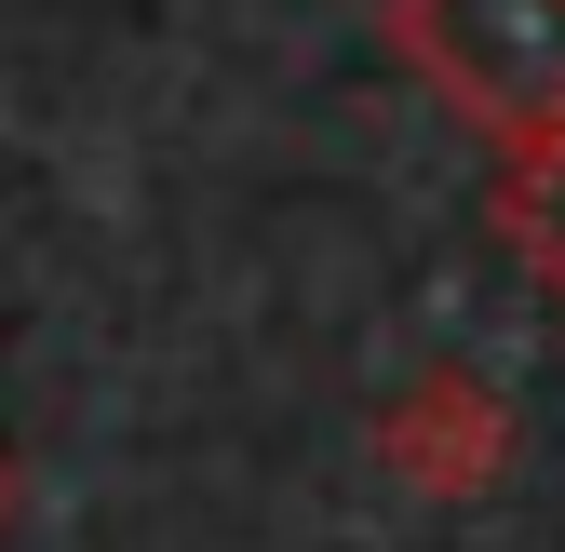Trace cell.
Masks as SVG:
<instances>
[{
    "label": "cell",
    "instance_id": "1",
    "mask_svg": "<svg viewBox=\"0 0 565 552\" xmlns=\"http://www.w3.org/2000/svg\"><path fill=\"white\" fill-rule=\"evenodd\" d=\"M391 54L499 149L565 135V0H391Z\"/></svg>",
    "mask_w": 565,
    "mask_h": 552
},
{
    "label": "cell",
    "instance_id": "2",
    "mask_svg": "<svg viewBox=\"0 0 565 552\" xmlns=\"http://www.w3.org/2000/svg\"><path fill=\"white\" fill-rule=\"evenodd\" d=\"M377 471H391L404 499H484L512 471V404H499V378H471V364L404 378L391 418H377Z\"/></svg>",
    "mask_w": 565,
    "mask_h": 552
},
{
    "label": "cell",
    "instance_id": "3",
    "mask_svg": "<svg viewBox=\"0 0 565 552\" xmlns=\"http://www.w3.org/2000/svg\"><path fill=\"white\" fill-rule=\"evenodd\" d=\"M499 243L525 256V284L565 310V135L512 149V176H499Z\"/></svg>",
    "mask_w": 565,
    "mask_h": 552
},
{
    "label": "cell",
    "instance_id": "4",
    "mask_svg": "<svg viewBox=\"0 0 565 552\" xmlns=\"http://www.w3.org/2000/svg\"><path fill=\"white\" fill-rule=\"evenodd\" d=\"M14 499H28V471H14V458H0V526H14Z\"/></svg>",
    "mask_w": 565,
    "mask_h": 552
}]
</instances>
